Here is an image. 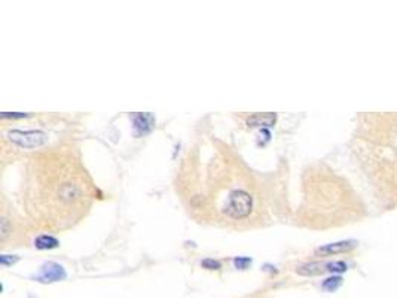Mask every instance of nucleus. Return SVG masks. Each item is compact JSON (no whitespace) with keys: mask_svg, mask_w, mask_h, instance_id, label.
Segmentation results:
<instances>
[{"mask_svg":"<svg viewBox=\"0 0 397 298\" xmlns=\"http://www.w3.org/2000/svg\"><path fill=\"white\" fill-rule=\"evenodd\" d=\"M251 206H253V200H251L250 194L243 191V190H236L234 193L229 194L228 204H226V213L234 219H243V218L249 216Z\"/></svg>","mask_w":397,"mask_h":298,"instance_id":"f257e3e1","label":"nucleus"},{"mask_svg":"<svg viewBox=\"0 0 397 298\" xmlns=\"http://www.w3.org/2000/svg\"><path fill=\"white\" fill-rule=\"evenodd\" d=\"M9 140L24 149L39 148L48 142V134L41 130H12L8 133Z\"/></svg>","mask_w":397,"mask_h":298,"instance_id":"f03ea898","label":"nucleus"},{"mask_svg":"<svg viewBox=\"0 0 397 298\" xmlns=\"http://www.w3.org/2000/svg\"><path fill=\"white\" fill-rule=\"evenodd\" d=\"M347 264L342 261H335V263H309L305 266H301L296 271L302 276H317L323 274L327 271H345Z\"/></svg>","mask_w":397,"mask_h":298,"instance_id":"7ed1b4c3","label":"nucleus"},{"mask_svg":"<svg viewBox=\"0 0 397 298\" xmlns=\"http://www.w3.org/2000/svg\"><path fill=\"white\" fill-rule=\"evenodd\" d=\"M36 279L44 283L58 282V281L66 279V270L57 263H46L41 270V273L36 276Z\"/></svg>","mask_w":397,"mask_h":298,"instance_id":"20e7f679","label":"nucleus"},{"mask_svg":"<svg viewBox=\"0 0 397 298\" xmlns=\"http://www.w3.org/2000/svg\"><path fill=\"white\" fill-rule=\"evenodd\" d=\"M132 121H134L135 136H145L150 133L155 125V118L150 114H135Z\"/></svg>","mask_w":397,"mask_h":298,"instance_id":"39448f33","label":"nucleus"},{"mask_svg":"<svg viewBox=\"0 0 397 298\" xmlns=\"http://www.w3.org/2000/svg\"><path fill=\"white\" fill-rule=\"evenodd\" d=\"M354 248V241H339V243H332V245H326L319 248L315 253L322 255V256H327V255H335V253H342L350 251Z\"/></svg>","mask_w":397,"mask_h":298,"instance_id":"423d86ee","label":"nucleus"},{"mask_svg":"<svg viewBox=\"0 0 397 298\" xmlns=\"http://www.w3.org/2000/svg\"><path fill=\"white\" fill-rule=\"evenodd\" d=\"M277 121L275 114H254L253 117L247 119L249 127H271Z\"/></svg>","mask_w":397,"mask_h":298,"instance_id":"0eeeda50","label":"nucleus"},{"mask_svg":"<svg viewBox=\"0 0 397 298\" xmlns=\"http://www.w3.org/2000/svg\"><path fill=\"white\" fill-rule=\"evenodd\" d=\"M58 240L52 236H48V234H44V236H39V237L34 240V246L37 249H54L58 246Z\"/></svg>","mask_w":397,"mask_h":298,"instance_id":"6e6552de","label":"nucleus"},{"mask_svg":"<svg viewBox=\"0 0 397 298\" xmlns=\"http://www.w3.org/2000/svg\"><path fill=\"white\" fill-rule=\"evenodd\" d=\"M339 285H341V277H330V279L324 281L323 288L327 291H335Z\"/></svg>","mask_w":397,"mask_h":298,"instance_id":"1a4fd4ad","label":"nucleus"},{"mask_svg":"<svg viewBox=\"0 0 397 298\" xmlns=\"http://www.w3.org/2000/svg\"><path fill=\"white\" fill-rule=\"evenodd\" d=\"M201 266L207 270H219L221 268V263L216 261V259H211V258H207L201 263Z\"/></svg>","mask_w":397,"mask_h":298,"instance_id":"9d476101","label":"nucleus"},{"mask_svg":"<svg viewBox=\"0 0 397 298\" xmlns=\"http://www.w3.org/2000/svg\"><path fill=\"white\" fill-rule=\"evenodd\" d=\"M234 264H235V267L240 268V270H246V268L251 264V259L250 258H241V256H238V258L234 259Z\"/></svg>","mask_w":397,"mask_h":298,"instance_id":"9b49d317","label":"nucleus"},{"mask_svg":"<svg viewBox=\"0 0 397 298\" xmlns=\"http://www.w3.org/2000/svg\"><path fill=\"white\" fill-rule=\"evenodd\" d=\"M16 261H18V256H12V255H2L0 256V264L2 266H12Z\"/></svg>","mask_w":397,"mask_h":298,"instance_id":"f8f14e48","label":"nucleus"},{"mask_svg":"<svg viewBox=\"0 0 397 298\" xmlns=\"http://www.w3.org/2000/svg\"><path fill=\"white\" fill-rule=\"evenodd\" d=\"M2 117L3 118H26L27 114H8V112H5V114H2Z\"/></svg>","mask_w":397,"mask_h":298,"instance_id":"ddd939ff","label":"nucleus"}]
</instances>
